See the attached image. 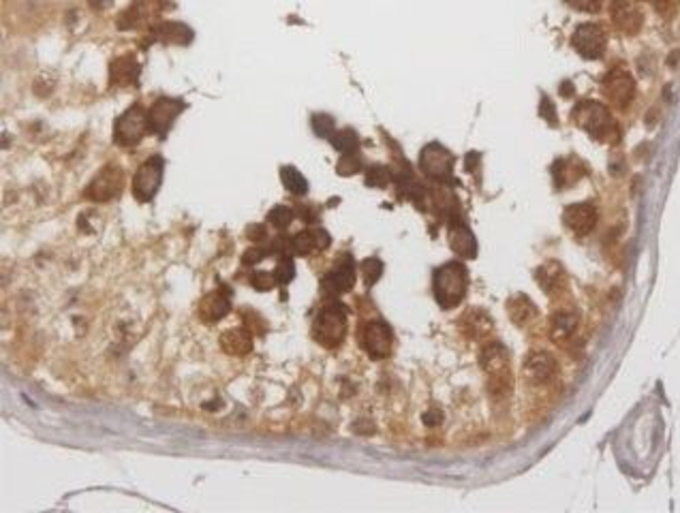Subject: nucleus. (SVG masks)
I'll return each mask as SVG.
<instances>
[{
    "mask_svg": "<svg viewBox=\"0 0 680 513\" xmlns=\"http://www.w3.org/2000/svg\"><path fill=\"white\" fill-rule=\"evenodd\" d=\"M574 120L584 128L588 135H593L595 140H601V142L616 144L618 135H621L612 113L607 111V107L597 103V101H582L574 109Z\"/></svg>",
    "mask_w": 680,
    "mask_h": 513,
    "instance_id": "nucleus-1",
    "label": "nucleus"
},
{
    "mask_svg": "<svg viewBox=\"0 0 680 513\" xmlns=\"http://www.w3.org/2000/svg\"><path fill=\"white\" fill-rule=\"evenodd\" d=\"M466 270L460 264H445L435 272V295L443 308H454L466 293Z\"/></svg>",
    "mask_w": 680,
    "mask_h": 513,
    "instance_id": "nucleus-2",
    "label": "nucleus"
},
{
    "mask_svg": "<svg viewBox=\"0 0 680 513\" xmlns=\"http://www.w3.org/2000/svg\"><path fill=\"white\" fill-rule=\"evenodd\" d=\"M347 332V314L342 306H328L315 321V338L326 347H338Z\"/></svg>",
    "mask_w": 680,
    "mask_h": 513,
    "instance_id": "nucleus-3",
    "label": "nucleus"
},
{
    "mask_svg": "<svg viewBox=\"0 0 680 513\" xmlns=\"http://www.w3.org/2000/svg\"><path fill=\"white\" fill-rule=\"evenodd\" d=\"M603 94L610 103H614L616 107H627L633 101L636 94V84L633 78L625 71V69H612L605 78H603Z\"/></svg>",
    "mask_w": 680,
    "mask_h": 513,
    "instance_id": "nucleus-4",
    "label": "nucleus"
},
{
    "mask_svg": "<svg viewBox=\"0 0 680 513\" xmlns=\"http://www.w3.org/2000/svg\"><path fill=\"white\" fill-rule=\"evenodd\" d=\"M571 45L578 49L580 56L597 60L605 51V32L595 24H582L576 28L571 37Z\"/></svg>",
    "mask_w": 680,
    "mask_h": 513,
    "instance_id": "nucleus-5",
    "label": "nucleus"
},
{
    "mask_svg": "<svg viewBox=\"0 0 680 513\" xmlns=\"http://www.w3.org/2000/svg\"><path fill=\"white\" fill-rule=\"evenodd\" d=\"M361 347L364 351L375 357L381 359L385 355H390L392 351V332L385 323H379V321H373V323H366L361 330Z\"/></svg>",
    "mask_w": 680,
    "mask_h": 513,
    "instance_id": "nucleus-6",
    "label": "nucleus"
},
{
    "mask_svg": "<svg viewBox=\"0 0 680 513\" xmlns=\"http://www.w3.org/2000/svg\"><path fill=\"white\" fill-rule=\"evenodd\" d=\"M161 180H163V159L154 156L142 165V169L137 171V175L133 180V192L137 195V199L140 202L152 199Z\"/></svg>",
    "mask_w": 680,
    "mask_h": 513,
    "instance_id": "nucleus-7",
    "label": "nucleus"
},
{
    "mask_svg": "<svg viewBox=\"0 0 680 513\" xmlns=\"http://www.w3.org/2000/svg\"><path fill=\"white\" fill-rule=\"evenodd\" d=\"M144 131H146V118L142 109L131 107L116 124V144H122V146L135 144L142 140Z\"/></svg>",
    "mask_w": 680,
    "mask_h": 513,
    "instance_id": "nucleus-8",
    "label": "nucleus"
},
{
    "mask_svg": "<svg viewBox=\"0 0 680 513\" xmlns=\"http://www.w3.org/2000/svg\"><path fill=\"white\" fill-rule=\"evenodd\" d=\"M599 218V212L593 204H574L565 210L563 223L576 233V235H586L595 229Z\"/></svg>",
    "mask_w": 680,
    "mask_h": 513,
    "instance_id": "nucleus-9",
    "label": "nucleus"
},
{
    "mask_svg": "<svg viewBox=\"0 0 680 513\" xmlns=\"http://www.w3.org/2000/svg\"><path fill=\"white\" fill-rule=\"evenodd\" d=\"M452 165L454 159L447 150H443L441 146L432 144L424 150L421 154V169L430 175V178H437V180H445L452 175Z\"/></svg>",
    "mask_w": 680,
    "mask_h": 513,
    "instance_id": "nucleus-10",
    "label": "nucleus"
},
{
    "mask_svg": "<svg viewBox=\"0 0 680 513\" xmlns=\"http://www.w3.org/2000/svg\"><path fill=\"white\" fill-rule=\"evenodd\" d=\"M612 22L621 32L636 35L642 28L644 18L636 9V5L629 3V0H614V3H612Z\"/></svg>",
    "mask_w": 680,
    "mask_h": 513,
    "instance_id": "nucleus-11",
    "label": "nucleus"
},
{
    "mask_svg": "<svg viewBox=\"0 0 680 513\" xmlns=\"http://www.w3.org/2000/svg\"><path fill=\"white\" fill-rule=\"evenodd\" d=\"M556 374V361L543 351H535L524 361V376L533 385H543Z\"/></svg>",
    "mask_w": 680,
    "mask_h": 513,
    "instance_id": "nucleus-12",
    "label": "nucleus"
},
{
    "mask_svg": "<svg viewBox=\"0 0 680 513\" xmlns=\"http://www.w3.org/2000/svg\"><path fill=\"white\" fill-rule=\"evenodd\" d=\"M184 109V105L180 101H169V99H161L156 101V105L152 107L150 111V118H148V124H150V131L159 133V135H165L167 133V128L171 126L173 118Z\"/></svg>",
    "mask_w": 680,
    "mask_h": 513,
    "instance_id": "nucleus-13",
    "label": "nucleus"
},
{
    "mask_svg": "<svg viewBox=\"0 0 680 513\" xmlns=\"http://www.w3.org/2000/svg\"><path fill=\"white\" fill-rule=\"evenodd\" d=\"M116 192H120V171H111V169H105L97 182L90 186L88 190V197L94 199V202H105L109 197H113Z\"/></svg>",
    "mask_w": 680,
    "mask_h": 513,
    "instance_id": "nucleus-14",
    "label": "nucleus"
},
{
    "mask_svg": "<svg viewBox=\"0 0 680 513\" xmlns=\"http://www.w3.org/2000/svg\"><path fill=\"white\" fill-rule=\"evenodd\" d=\"M353 280H355V276H353V264H351V261H345V264H340L336 270H332V272L326 276L323 289H326L328 293H345V291H349V289L353 287Z\"/></svg>",
    "mask_w": 680,
    "mask_h": 513,
    "instance_id": "nucleus-15",
    "label": "nucleus"
},
{
    "mask_svg": "<svg viewBox=\"0 0 680 513\" xmlns=\"http://www.w3.org/2000/svg\"><path fill=\"white\" fill-rule=\"evenodd\" d=\"M330 246V235L321 229L317 231H302L293 240V248L299 254H311L313 250H323Z\"/></svg>",
    "mask_w": 680,
    "mask_h": 513,
    "instance_id": "nucleus-16",
    "label": "nucleus"
},
{
    "mask_svg": "<svg viewBox=\"0 0 680 513\" xmlns=\"http://www.w3.org/2000/svg\"><path fill=\"white\" fill-rule=\"evenodd\" d=\"M481 364L494 378L503 376V372H507V353H505V349L501 345H490L481 353Z\"/></svg>",
    "mask_w": 680,
    "mask_h": 513,
    "instance_id": "nucleus-17",
    "label": "nucleus"
},
{
    "mask_svg": "<svg viewBox=\"0 0 680 513\" xmlns=\"http://www.w3.org/2000/svg\"><path fill=\"white\" fill-rule=\"evenodd\" d=\"M450 240H452L450 244H452V248H454L456 254L466 256V259H473L475 252H477V246H475L473 233H471L466 227H456V229H452Z\"/></svg>",
    "mask_w": 680,
    "mask_h": 513,
    "instance_id": "nucleus-18",
    "label": "nucleus"
},
{
    "mask_svg": "<svg viewBox=\"0 0 680 513\" xmlns=\"http://www.w3.org/2000/svg\"><path fill=\"white\" fill-rule=\"evenodd\" d=\"M578 319L571 312H556L552 316V328H550V336L552 340H565L574 334L576 330Z\"/></svg>",
    "mask_w": 680,
    "mask_h": 513,
    "instance_id": "nucleus-19",
    "label": "nucleus"
},
{
    "mask_svg": "<svg viewBox=\"0 0 680 513\" xmlns=\"http://www.w3.org/2000/svg\"><path fill=\"white\" fill-rule=\"evenodd\" d=\"M507 308H509V316L514 319V323H518V326L526 323L528 319L535 316V304H533L526 295H516V297H512L509 304H507Z\"/></svg>",
    "mask_w": 680,
    "mask_h": 513,
    "instance_id": "nucleus-20",
    "label": "nucleus"
},
{
    "mask_svg": "<svg viewBox=\"0 0 680 513\" xmlns=\"http://www.w3.org/2000/svg\"><path fill=\"white\" fill-rule=\"evenodd\" d=\"M227 310H229V302L225 297H221L218 293H212L202 302V316L208 321H216V319L225 316Z\"/></svg>",
    "mask_w": 680,
    "mask_h": 513,
    "instance_id": "nucleus-21",
    "label": "nucleus"
},
{
    "mask_svg": "<svg viewBox=\"0 0 680 513\" xmlns=\"http://www.w3.org/2000/svg\"><path fill=\"white\" fill-rule=\"evenodd\" d=\"M280 178H283V184L287 186V190H291L293 195H306L308 192V182L295 167H283Z\"/></svg>",
    "mask_w": 680,
    "mask_h": 513,
    "instance_id": "nucleus-22",
    "label": "nucleus"
},
{
    "mask_svg": "<svg viewBox=\"0 0 680 513\" xmlns=\"http://www.w3.org/2000/svg\"><path fill=\"white\" fill-rule=\"evenodd\" d=\"M561 278L559 274V266H554V264H548L543 266L541 270H537V283L545 289V293H550L556 285V280Z\"/></svg>",
    "mask_w": 680,
    "mask_h": 513,
    "instance_id": "nucleus-23",
    "label": "nucleus"
},
{
    "mask_svg": "<svg viewBox=\"0 0 680 513\" xmlns=\"http://www.w3.org/2000/svg\"><path fill=\"white\" fill-rule=\"evenodd\" d=\"M332 144H334L340 152L351 154V152L357 148V135L347 128V131H342V133H338L336 137H332Z\"/></svg>",
    "mask_w": 680,
    "mask_h": 513,
    "instance_id": "nucleus-24",
    "label": "nucleus"
},
{
    "mask_svg": "<svg viewBox=\"0 0 680 513\" xmlns=\"http://www.w3.org/2000/svg\"><path fill=\"white\" fill-rule=\"evenodd\" d=\"M361 272H364L366 285L370 287V285H375V283L379 280V276H381V272H383V264H381L379 259H368V261L361 264Z\"/></svg>",
    "mask_w": 680,
    "mask_h": 513,
    "instance_id": "nucleus-25",
    "label": "nucleus"
},
{
    "mask_svg": "<svg viewBox=\"0 0 680 513\" xmlns=\"http://www.w3.org/2000/svg\"><path fill=\"white\" fill-rule=\"evenodd\" d=\"M268 221H270L274 227L283 229V227H287V225L293 221V212H291L289 208H285V206H278V208H274V210L270 212Z\"/></svg>",
    "mask_w": 680,
    "mask_h": 513,
    "instance_id": "nucleus-26",
    "label": "nucleus"
},
{
    "mask_svg": "<svg viewBox=\"0 0 680 513\" xmlns=\"http://www.w3.org/2000/svg\"><path fill=\"white\" fill-rule=\"evenodd\" d=\"M313 128L317 131V135L321 137H330L334 131V120L330 116H315L313 118Z\"/></svg>",
    "mask_w": 680,
    "mask_h": 513,
    "instance_id": "nucleus-27",
    "label": "nucleus"
},
{
    "mask_svg": "<svg viewBox=\"0 0 680 513\" xmlns=\"http://www.w3.org/2000/svg\"><path fill=\"white\" fill-rule=\"evenodd\" d=\"M653 5H655V9H657L659 16L672 18V16L678 11V7H680V0H653Z\"/></svg>",
    "mask_w": 680,
    "mask_h": 513,
    "instance_id": "nucleus-28",
    "label": "nucleus"
},
{
    "mask_svg": "<svg viewBox=\"0 0 680 513\" xmlns=\"http://www.w3.org/2000/svg\"><path fill=\"white\" fill-rule=\"evenodd\" d=\"M567 5L584 13H597L601 9V0H567Z\"/></svg>",
    "mask_w": 680,
    "mask_h": 513,
    "instance_id": "nucleus-29",
    "label": "nucleus"
},
{
    "mask_svg": "<svg viewBox=\"0 0 680 513\" xmlns=\"http://www.w3.org/2000/svg\"><path fill=\"white\" fill-rule=\"evenodd\" d=\"M366 182H368V184H375V186L385 184V182H388V173H385V169H383V167L370 169V175L366 178Z\"/></svg>",
    "mask_w": 680,
    "mask_h": 513,
    "instance_id": "nucleus-30",
    "label": "nucleus"
},
{
    "mask_svg": "<svg viewBox=\"0 0 680 513\" xmlns=\"http://www.w3.org/2000/svg\"><path fill=\"white\" fill-rule=\"evenodd\" d=\"M253 285H255L257 289L266 291V289H270V287L274 285V278H272L268 272H257V274L253 276Z\"/></svg>",
    "mask_w": 680,
    "mask_h": 513,
    "instance_id": "nucleus-31",
    "label": "nucleus"
},
{
    "mask_svg": "<svg viewBox=\"0 0 680 513\" xmlns=\"http://www.w3.org/2000/svg\"><path fill=\"white\" fill-rule=\"evenodd\" d=\"M276 274H278V280H280V283H289V280L293 278V264H291L289 259L283 261V264L278 266Z\"/></svg>",
    "mask_w": 680,
    "mask_h": 513,
    "instance_id": "nucleus-32",
    "label": "nucleus"
},
{
    "mask_svg": "<svg viewBox=\"0 0 680 513\" xmlns=\"http://www.w3.org/2000/svg\"><path fill=\"white\" fill-rule=\"evenodd\" d=\"M541 116H545V120L550 122V124H554L556 122V116L552 113V103L543 97V103H541Z\"/></svg>",
    "mask_w": 680,
    "mask_h": 513,
    "instance_id": "nucleus-33",
    "label": "nucleus"
}]
</instances>
